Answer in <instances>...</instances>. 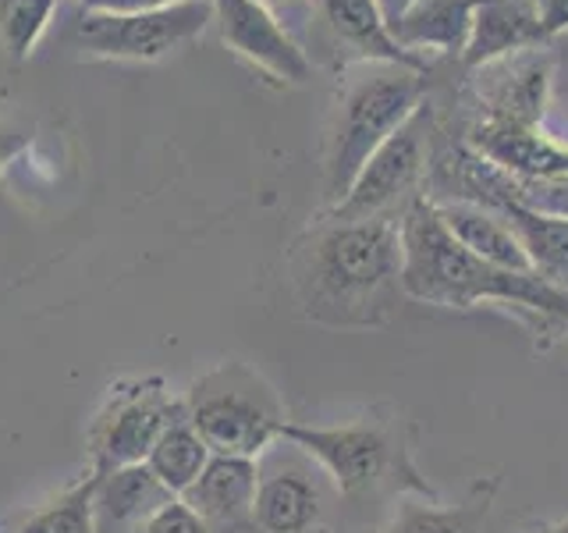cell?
<instances>
[{
  "label": "cell",
  "instance_id": "cell-1",
  "mask_svg": "<svg viewBox=\"0 0 568 533\" xmlns=\"http://www.w3.org/2000/svg\"><path fill=\"white\" fill-rule=\"evenodd\" d=\"M402 231V278L408 299L440 310H476L484 302L515 306L537 328H568V292L537 274H519L473 257L440 224L434 200L416 195L408 203Z\"/></svg>",
  "mask_w": 568,
  "mask_h": 533
},
{
  "label": "cell",
  "instance_id": "cell-2",
  "mask_svg": "<svg viewBox=\"0 0 568 533\" xmlns=\"http://www.w3.org/2000/svg\"><path fill=\"white\" fill-rule=\"evenodd\" d=\"M426 76L395 64H381L366 79H355L342 100L334 129V150L327 164V182L334 203L342 200L352 178L363 171L366 160L395 135L402 124L423 107Z\"/></svg>",
  "mask_w": 568,
  "mask_h": 533
},
{
  "label": "cell",
  "instance_id": "cell-3",
  "mask_svg": "<svg viewBox=\"0 0 568 533\" xmlns=\"http://www.w3.org/2000/svg\"><path fill=\"white\" fill-rule=\"evenodd\" d=\"M313 295L327 306H363L402 278V231L384 218L331 224L313 242Z\"/></svg>",
  "mask_w": 568,
  "mask_h": 533
},
{
  "label": "cell",
  "instance_id": "cell-4",
  "mask_svg": "<svg viewBox=\"0 0 568 533\" xmlns=\"http://www.w3.org/2000/svg\"><path fill=\"white\" fill-rule=\"evenodd\" d=\"M189 423L206 441L210 455L256 459L281 438V405L253 370L224 366L195 384L189 402Z\"/></svg>",
  "mask_w": 568,
  "mask_h": 533
},
{
  "label": "cell",
  "instance_id": "cell-5",
  "mask_svg": "<svg viewBox=\"0 0 568 533\" xmlns=\"http://www.w3.org/2000/svg\"><path fill=\"white\" fill-rule=\"evenodd\" d=\"M213 22V0H182L156 11H85L79 14L71 40L89 58L111 61H156L171 50L192 43Z\"/></svg>",
  "mask_w": 568,
  "mask_h": 533
},
{
  "label": "cell",
  "instance_id": "cell-6",
  "mask_svg": "<svg viewBox=\"0 0 568 533\" xmlns=\"http://www.w3.org/2000/svg\"><path fill=\"white\" fill-rule=\"evenodd\" d=\"M426 103L408 118L402 129L390 135L384 147L373 153L363 171L352 178L345 195L331 207V224H352V221H373L398 203L405 192H413L419 174L426 171Z\"/></svg>",
  "mask_w": 568,
  "mask_h": 533
},
{
  "label": "cell",
  "instance_id": "cell-7",
  "mask_svg": "<svg viewBox=\"0 0 568 533\" xmlns=\"http://www.w3.org/2000/svg\"><path fill=\"white\" fill-rule=\"evenodd\" d=\"M178 416H185V409L174 405L156 381L121 391L93 426V473L103 476L146 462L160 434Z\"/></svg>",
  "mask_w": 568,
  "mask_h": 533
},
{
  "label": "cell",
  "instance_id": "cell-8",
  "mask_svg": "<svg viewBox=\"0 0 568 533\" xmlns=\"http://www.w3.org/2000/svg\"><path fill=\"white\" fill-rule=\"evenodd\" d=\"M281 441H292L298 452L316 459L345 497H359L369 487H377L381 476L390 470V441L381 426L369 423L302 426L284 420Z\"/></svg>",
  "mask_w": 568,
  "mask_h": 533
},
{
  "label": "cell",
  "instance_id": "cell-9",
  "mask_svg": "<svg viewBox=\"0 0 568 533\" xmlns=\"http://www.w3.org/2000/svg\"><path fill=\"white\" fill-rule=\"evenodd\" d=\"M213 22L221 29L227 50L260 68L277 82L298 86L310 79V58L292 32L277 22V14L260 0H213Z\"/></svg>",
  "mask_w": 568,
  "mask_h": 533
},
{
  "label": "cell",
  "instance_id": "cell-10",
  "mask_svg": "<svg viewBox=\"0 0 568 533\" xmlns=\"http://www.w3.org/2000/svg\"><path fill=\"white\" fill-rule=\"evenodd\" d=\"M320 22L331 32V40L345 50V61H366V64H395L426 76L423 53L405 50L395 32H390L387 18L377 0H316Z\"/></svg>",
  "mask_w": 568,
  "mask_h": 533
},
{
  "label": "cell",
  "instance_id": "cell-11",
  "mask_svg": "<svg viewBox=\"0 0 568 533\" xmlns=\"http://www.w3.org/2000/svg\"><path fill=\"white\" fill-rule=\"evenodd\" d=\"M469 142L484 164L505 174L529 178V182H561V178H568V147L547 139L540 129H529V124L484 118L473 129Z\"/></svg>",
  "mask_w": 568,
  "mask_h": 533
},
{
  "label": "cell",
  "instance_id": "cell-12",
  "mask_svg": "<svg viewBox=\"0 0 568 533\" xmlns=\"http://www.w3.org/2000/svg\"><path fill=\"white\" fill-rule=\"evenodd\" d=\"M484 207L497 210L515 228L532 274L568 292V218L526 207L501 182H484Z\"/></svg>",
  "mask_w": 568,
  "mask_h": 533
},
{
  "label": "cell",
  "instance_id": "cell-13",
  "mask_svg": "<svg viewBox=\"0 0 568 533\" xmlns=\"http://www.w3.org/2000/svg\"><path fill=\"white\" fill-rule=\"evenodd\" d=\"M260 487L256 459L210 455L200 480L182 494L192 512L213 530H242L253 523V502Z\"/></svg>",
  "mask_w": 568,
  "mask_h": 533
},
{
  "label": "cell",
  "instance_id": "cell-14",
  "mask_svg": "<svg viewBox=\"0 0 568 533\" xmlns=\"http://www.w3.org/2000/svg\"><path fill=\"white\" fill-rule=\"evenodd\" d=\"M547 43L540 14L523 0H476L469 43L462 50V61L469 68H487L505 61L508 53Z\"/></svg>",
  "mask_w": 568,
  "mask_h": 533
},
{
  "label": "cell",
  "instance_id": "cell-15",
  "mask_svg": "<svg viewBox=\"0 0 568 533\" xmlns=\"http://www.w3.org/2000/svg\"><path fill=\"white\" fill-rule=\"evenodd\" d=\"M434 207H437L440 224L448 228L473 257L487 260L494 266H505V271L532 274L529 257H526L519 235H515V228L497 210H490L484 203H469V200L434 203Z\"/></svg>",
  "mask_w": 568,
  "mask_h": 533
},
{
  "label": "cell",
  "instance_id": "cell-16",
  "mask_svg": "<svg viewBox=\"0 0 568 533\" xmlns=\"http://www.w3.org/2000/svg\"><path fill=\"white\" fill-rule=\"evenodd\" d=\"M171 497H178V494H171L164 484H160V480L150 473L146 462L103 473V476H97V497H93L97 533H111L118 526L146 523L160 505L171 502Z\"/></svg>",
  "mask_w": 568,
  "mask_h": 533
},
{
  "label": "cell",
  "instance_id": "cell-17",
  "mask_svg": "<svg viewBox=\"0 0 568 533\" xmlns=\"http://www.w3.org/2000/svg\"><path fill=\"white\" fill-rule=\"evenodd\" d=\"M476 0H413L390 32L405 50L462 53L469 43Z\"/></svg>",
  "mask_w": 568,
  "mask_h": 533
},
{
  "label": "cell",
  "instance_id": "cell-18",
  "mask_svg": "<svg viewBox=\"0 0 568 533\" xmlns=\"http://www.w3.org/2000/svg\"><path fill=\"white\" fill-rule=\"evenodd\" d=\"M320 515L313 480L298 470H281L260 480L253 502V526L263 533H306Z\"/></svg>",
  "mask_w": 568,
  "mask_h": 533
},
{
  "label": "cell",
  "instance_id": "cell-19",
  "mask_svg": "<svg viewBox=\"0 0 568 533\" xmlns=\"http://www.w3.org/2000/svg\"><path fill=\"white\" fill-rule=\"evenodd\" d=\"M547 100H550V61L529 58L515 64L511 76H505L490 89L484 118L540 129V121L547 114Z\"/></svg>",
  "mask_w": 568,
  "mask_h": 533
},
{
  "label": "cell",
  "instance_id": "cell-20",
  "mask_svg": "<svg viewBox=\"0 0 568 533\" xmlns=\"http://www.w3.org/2000/svg\"><path fill=\"white\" fill-rule=\"evenodd\" d=\"M206 462H210V449H206V441L195 434V426L189 423V413L178 416L168 431L160 434V441L153 444V452L146 455L150 473L178 497H182L195 484V480H200V473L206 470Z\"/></svg>",
  "mask_w": 568,
  "mask_h": 533
},
{
  "label": "cell",
  "instance_id": "cell-21",
  "mask_svg": "<svg viewBox=\"0 0 568 533\" xmlns=\"http://www.w3.org/2000/svg\"><path fill=\"white\" fill-rule=\"evenodd\" d=\"M494 491H497V480L476 484L469 502L455 505V509H434V505L405 502L395 515V523L384 526L381 533H473L479 523L487 520Z\"/></svg>",
  "mask_w": 568,
  "mask_h": 533
},
{
  "label": "cell",
  "instance_id": "cell-22",
  "mask_svg": "<svg viewBox=\"0 0 568 533\" xmlns=\"http://www.w3.org/2000/svg\"><path fill=\"white\" fill-rule=\"evenodd\" d=\"M93 497H97V473L89 480H82L79 487H71L53 505L29 515L26 526L18 533H97Z\"/></svg>",
  "mask_w": 568,
  "mask_h": 533
},
{
  "label": "cell",
  "instance_id": "cell-23",
  "mask_svg": "<svg viewBox=\"0 0 568 533\" xmlns=\"http://www.w3.org/2000/svg\"><path fill=\"white\" fill-rule=\"evenodd\" d=\"M58 0H0V40L14 61H26L40 47Z\"/></svg>",
  "mask_w": 568,
  "mask_h": 533
},
{
  "label": "cell",
  "instance_id": "cell-24",
  "mask_svg": "<svg viewBox=\"0 0 568 533\" xmlns=\"http://www.w3.org/2000/svg\"><path fill=\"white\" fill-rule=\"evenodd\" d=\"M142 533H213V530L192 512L185 497H171L168 505H160L150 520L142 523Z\"/></svg>",
  "mask_w": 568,
  "mask_h": 533
},
{
  "label": "cell",
  "instance_id": "cell-25",
  "mask_svg": "<svg viewBox=\"0 0 568 533\" xmlns=\"http://www.w3.org/2000/svg\"><path fill=\"white\" fill-rule=\"evenodd\" d=\"M182 4V0H82L85 11H114V14H132V11H156Z\"/></svg>",
  "mask_w": 568,
  "mask_h": 533
},
{
  "label": "cell",
  "instance_id": "cell-26",
  "mask_svg": "<svg viewBox=\"0 0 568 533\" xmlns=\"http://www.w3.org/2000/svg\"><path fill=\"white\" fill-rule=\"evenodd\" d=\"M537 14H540V26L547 32V40L558 32H568V0H540Z\"/></svg>",
  "mask_w": 568,
  "mask_h": 533
},
{
  "label": "cell",
  "instance_id": "cell-27",
  "mask_svg": "<svg viewBox=\"0 0 568 533\" xmlns=\"http://www.w3.org/2000/svg\"><path fill=\"white\" fill-rule=\"evenodd\" d=\"M29 147V132L11 129V124H0V168L11 164V160Z\"/></svg>",
  "mask_w": 568,
  "mask_h": 533
},
{
  "label": "cell",
  "instance_id": "cell-28",
  "mask_svg": "<svg viewBox=\"0 0 568 533\" xmlns=\"http://www.w3.org/2000/svg\"><path fill=\"white\" fill-rule=\"evenodd\" d=\"M381 4V11H384V18H387V26H395L398 18L405 14V8L413 4V0H377Z\"/></svg>",
  "mask_w": 568,
  "mask_h": 533
},
{
  "label": "cell",
  "instance_id": "cell-29",
  "mask_svg": "<svg viewBox=\"0 0 568 533\" xmlns=\"http://www.w3.org/2000/svg\"><path fill=\"white\" fill-rule=\"evenodd\" d=\"M260 4H266V8H298V4H306V0H260Z\"/></svg>",
  "mask_w": 568,
  "mask_h": 533
},
{
  "label": "cell",
  "instance_id": "cell-30",
  "mask_svg": "<svg viewBox=\"0 0 568 533\" xmlns=\"http://www.w3.org/2000/svg\"><path fill=\"white\" fill-rule=\"evenodd\" d=\"M550 533H568V520H565V523H558V526L550 530Z\"/></svg>",
  "mask_w": 568,
  "mask_h": 533
}]
</instances>
